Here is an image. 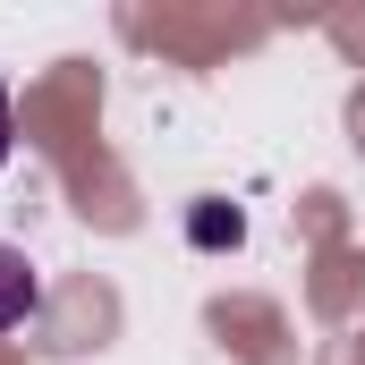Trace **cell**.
I'll return each mask as SVG.
<instances>
[{
	"label": "cell",
	"mask_w": 365,
	"mask_h": 365,
	"mask_svg": "<svg viewBox=\"0 0 365 365\" xmlns=\"http://www.w3.org/2000/svg\"><path fill=\"white\" fill-rule=\"evenodd\" d=\"M34 297H43V280L26 264V247H0V331H17L34 314Z\"/></svg>",
	"instance_id": "6da1fadb"
},
{
	"label": "cell",
	"mask_w": 365,
	"mask_h": 365,
	"mask_svg": "<svg viewBox=\"0 0 365 365\" xmlns=\"http://www.w3.org/2000/svg\"><path fill=\"white\" fill-rule=\"evenodd\" d=\"M187 238H195V247H238L247 221H238V204H195V212H187Z\"/></svg>",
	"instance_id": "7a4b0ae2"
},
{
	"label": "cell",
	"mask_w": 365,
	"mask_h": 365,
	"mask_svg": "<svg viewBox=\"0 0 365 365\" xmlns=\"http://www.w3.org/2000/svg\"><path fill=\"white\" fill-rule=\"evenodd\" d=\"M9 145H17V119H9V86H0V170H9Z\"/></svg>",
	"instance_id": "3957f363"
}]
</instances>
